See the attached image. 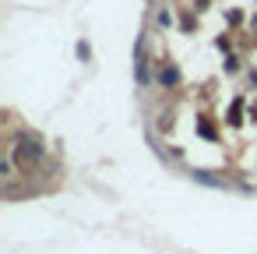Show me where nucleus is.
<instances>
[{"label":"nucleus","instance_id":"2","mask_svg":"<svg viewBox=\"0 0 257 254\" xmlns=\"http://www.w3.org/2000/svg\"><path fill=\"white\" fill-rule=\"evenodd\" d=\"M159 81H162V85H176V81H180V71H176V67H162V71H159Z\"/></svg>","mask_w":257,"mask_h":254},{"label":"nucleus","instance_id":"1","mask_svg":"<svg viewBox=\"0 0 257 254\" xmlns=\"http://www.w3.org/2000/svg\"><path fill=\"white\" fill-rule=\"evenodd\" d=\"M152 74H148V60H145V50L138 46V85H148Z\"/></svg>","mask_w":257,"mask_h":254},{"label":"nucleus","instance_id":"3","mask_svg":"<svg viewBox=\"0 0 257 254\" xmlns=\"http://www.w3.org/2000/svg\"><path fill=\"white\" fill-rule=\"evenodd\" d=\"M159 25H173V15H169V11H166V8H162V11H159Z\"/></svg>","mask_w":257,"mask_h":254}]
</instances>
